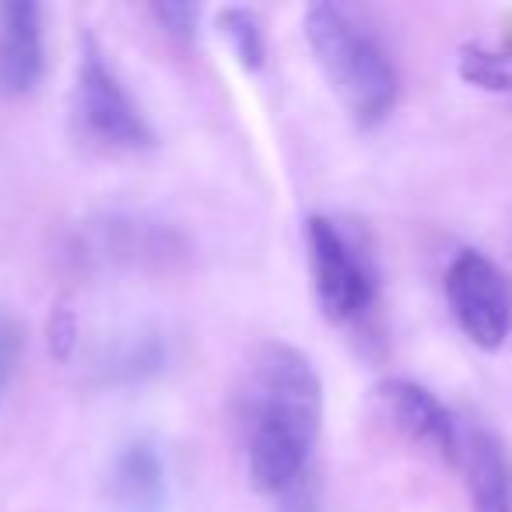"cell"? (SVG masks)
Here are the masks:
<instances>
[{
    "label": "cell",
    "mask_w": 512,
    "mask_h": 512,
    "mask_svg": "<svg viewBox=\"0 0 512 512\" xmlns=\"http://www.w3.org/2000/svg\"><path fill=\"white\" fill-rule=\"evenodd\" d=\"M320 421L323 383L313 362L292 344H260L235 390V425L256 491L278 498L309 474Z\"/></svg>",
    "instance_id": "1"
},
{
    "label": "cell",
    "mask_w": 512,
    "mask_h": 512,
    "mask_svg": "<svg viewBox=\"0 0 512 512\" xmlns=\"http://www.w3.org/2000/svg\"><path fill=\"white\" fill-rule=\"evenodd\" d=\"M306 39L330 88L362 127L390 113L400 92L397 67L365 25L337 4H313L306 11Z\"/></svg>",
    "instance_id": "2"
},
{
    "label": "cell",
    "mask_w": 512,
    "mask_h": 512,
    "mask_svg": "<svg viewBox=\"0 0 512 512\" xmlns=\"http://www.w3.org/2000/svg\"><path fill=\"white\" fill-rule=\"evenodd\" d=\"M309 242V274H313L316 302L330 323H355L376 302V274L369 256L341 232V225L330 218L306 221Z\"/></svg>",
    "instance_id": "3"
},
{
    "label": "cell",
    "mask_w": 512,
    "mask_h": 512,
    "mask_svg": "<svg viewBox=\"0 0 512 512\" xmlns=\"http://www.w3.org/2000/svg\"><path fill=\"white\" fill-rule=\"evenodd\" d=\"M446 299L460 330L481 348H498L512 327V281L481 249H460L446 267Z\"/></svg>",
    "instance_id": "4"
},
{
    "label": "cell",
    "mask_w": 512,
    "mask_h": 512,
    "mask_svg": "<svg viewBox=\"0 0 512 512\" xmlns=\"http://www.w3.org/2000/svg\"><path fill=\"white\" fill-rule=\"evenodd\" d=\"M78 116L85 134L109 151H144L155 144V130L144 120L141 106L130 99L92 39L78 64Z\"/></svg>",
    "instance_id": "5"
},
{
    "label": "cell",
    "mask_w": 512,
    "mask_h": 512,
    "mask_svg": "<svg viewBox=\"0 0 512 512\" xmlns=\"http://www.w3.org/2000/svg\"><path fill=\"white\" fill-rule=\"evenodd\" d=\"M379 404H383L386 418L407 435L418 446L439 453L442 460L460 463V449H463V428L456 425L453 411L435 397L432 390H425L414 379H383L376 390Z\"/></svg>",
    "instance_id": "6"
},
{
    "label": "cell",
    "mask_w": 512,
    "mask_h": 512,
    "mask_svg": "<svg viewBox=\"0 0 512 512\" xmlns=\"http://www.w3.org/2000/svg\"><path fill=\"white\" fill-rule=\"evenodd\" d=\"M43 11L39 4L18 0L0 4V95L22 99L43 81Z\"/></svg>",
    "instance_id": "7"
},
{
    "label": "cell",
    "mask_w": 512,
    "mask_h": 512,
    "mask_svg": "<svg viewBox=\"0 0 512 512\" xmlns=\"http://www.w3.org/2000/svg\"><path fill=\"white\" fill-rule=\"evenodd\" d=\"M460 463L467 470L470 512H512V460L491 428H463Z\"/></svg>",
    "instance_id": "8"
},
{
    "label": "cell",
    "mask_w": 512,
    "mask_h": 512,
    "mask_svg": "<svg viewBox=\"0 0 512 512\" xmlns=\"http://www.w3.org/2000/svg\"><path fill=\"white\" fill-rule=\"evenodd\" d=\"M106 498L113 512H165V467L148 439L127 442L116 453Z\"/></svg>",
    "instance_id": "9"
},
{
    "label": "cell",
    "mask_w": 512,
    "mask_h": 512,
    "mask_svg": "<svg viewBox=\"0 0 512 512\" xmlns=\"http://www.w3.org/2000/svg\"><path fill=\"white\" fill-rule=\"evenodd\" d=\"M456 67L470 85L512 88V39H467L456 53Z\"/></svg>",
    "instance_id": "10"
},
{
    "label": "cell",
    "mask_w": 512,
    "mask_h": 512,
    "mask_svg": "<svg viewBox=\"0 0 512 512\" xmlns=\"http://www.w3.org/2000/svg\"><path fill=\"white\" fill-rule=\"evenodd\" d=\"M218 25H221V32H225L228 43H232L239 64L246 67V71H260V67H264V57H267L260 18L246 8H221Z\"/></svg>",
    "instance_id": "11"
},
{
    "label": "cell",
    "mask_w": 512,
    "mask_h": 512,
    "mask_svg": "<svg viewBox=\"0 0 512 512\" xmlns=\"http://www.w3.org/2000/svg\"><path fill=\"white\" fill-rule=\"evenodd\" d=\"M151 15H155V22L162 25L172 39L190 43L193 32H197L200 11L193 8V4H151Z\"/></svg>",
    "instance_id": "12"
},
{
    "label": "cell",
    "mask_w": 512,
    "mask_h": 512,
    "mask_svg": "<svg viewBox=\"0 0 512 512\" xmlns=\"http://www.w3.org/2000/svg\"><path fill=\"white\" fill-rule=\"evenodd\" d=\"M18 355H22V330H18V323L11 316L0 313V393L15 376Z\"/></svg>",
    "instance_id": "13"
},
{
    "label": "cell",
    "mask_w": 512,
    "mask_h": 512,
    "mask_svg": "<svg viewBox=\"0 0 512 512\" xmlns=\"http://www.w3.org/2000/svg\"><path fill=\"white\" fill-rule=\"evenodd\" d=\"M74 337H78V323H74V313L60 302L50 316V351L57 358H71L74 351Z\"/></svg>",
    "instance_id": "14"
},
{
    "label": "cell",
    "mask_w": 512,
    "mask_h": 512,
    "mask_svg": "<svg viewBox=\"0 0 512 512\" xmlns=\"http://www.w3.org/2000/svg\"><path fill=\"white\" fill-rule=\"evenodd\" d=\"M281 512H323L320 509V495H316V484L309 481V474L302 481H295L288 491L278 495Z\"/></svg>",
    "instance_id": "15"
},
{
    "label": "cell",
    "mask_w": 512,
    "mask_h": 512,
    "mask_svg": "<svg viewBox=\"0 0 512 512\" xmlns=\"http://www.w3.org/2000/svg\"><path fill=\"white\" fill-rule=\"evenodd\" d=\"M505 249H509V260H512V214L505 221Z\"/></svg>",
    "instance_id": "16"
}]
</instances>
